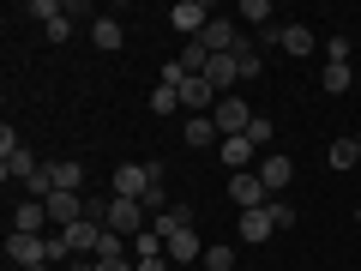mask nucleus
<instances>
[{
	"mask_svg": "<svg viewBox=\"0 0 361 271\" xmlns=\"http://www.w3.org/2000/svg\"><path fill=\"white\" fill-rule=\"evenodd\" d=\"M325 163H331V169H355V163H361V145H355V139H331Z\"/></svg>",
	"mask_w": 361,
	"mask_h": 271,
	"instance_id": "aec40b11",
	"label": "nucleus"
},
{
	"mask_svg": "<svg viewBox=\"0 0 361 271\" xmlns=\"http://www.w3.org/2000/svg\"><path fill=\"white\" fill-rule=\"evenodd\" d=\"M211 121H217V133H223V139H241V133L253 127V109H247L241 97H223V103L211 109Z\"/></svg>",
	"mask_w": 361,
	"mask_h": 271,
	"instance_id": "423d86ee",
	"label": "nucleus"
},
{
	"mask_svg": "<svg viewBox=\"0 0 361 271\" xmlns=\"http://www.w3.org/2000/svg\"><path fill=\"white\" fill-rule=\"evenodd\" d=\"M151 235H163V241H175V235H187L193 229V205H169V211H157L151 223H145Z\"/></svg>",
	"mask_w": 361,
	"mask_h": 271,
	"instance_id": "6e6552de",
	"label": "nucleus"
},
{
	"mask_svg": "<svg viewBox=\"0 0 361 271\" xmlns=\"http://www.w3.org/2000/svg\"><path fill=\"white\" fill-rule=\"evenodd\" d=\"M169 25H175L180 37L193 42V37H205V25H211V6H205V0H175V6H169Z\"/></svg>",
	"mask_w": 361,
	"mask_h": 271,
	"instance_id": "20e7f679",
	"label": "nucleus"
},
{
	"mask_svg": "<svg viewBox=\"0 0 361 271\" xmlns=\"http://www.w3.org/2000/svg\"><path fill=\"white\" fill-rule=\"evenodd\" d=\"M199 253H205V247H199V235H193V229L169 241V259H199Z\"/></svg>",
	"mask_w": 361,
	"mask_h": 271,
	"instance_id": "a878e982",
	"label": "nucleus"
},
{
	"mask_svg": "<svg viewBox=\"0 0 361 271\" xmlns=\"http://www.w3.org/2000/svg\"><path fill=\"white\" fill-rule=\"evenodd\" d=\"M151 109H157V115H175V109H180V90L175 85H157L151 90Z\"/></svg>",
	"mask_w": 361,
	"mask_h": 271,
	"instance_id": "393cba45",
	"label": "nucleus"
},
{
	"mask_svg": "<svg viewBox=\"0 0 361 271\" xmlns=\"http://www.w3.org/2000/svg\"><path fill=\"white\" fill-rule=\"evenodd\" d=\"M37 169H42V163H37V157L25 151V145H13V151L0 157V181H30Z\"/></svg>",
	"mask_w": 361,
	"mask_h": 271,
	"instance_id": "dca6fc26",
	"label": "nucleus"
},
{
	"mask_svg": "<svg viewBox=\"0 0 361 271\" xmlns=\"http://www.w3.org/2000/svg\"><path fill=\"white\" fill-rule=\"evenodd\" d=\"M271 223H277V235H283V229H295V205H283V199H271Z\"/></svg>",
	"mask_w": 361,
	"mask_h": 271,
	"instance_id": "c756f323",
	"label": "nucleus"
},
{
	"mask_svg": "<svg viewBox=\"0 0 361 271\" xmlns=\"http://www.w3.org/2000/svg\"><path fill=\"white\" fill-rule=\"evenodd\" d=\"M13 235H49V205L42 199H18L13 205Z\"/></svg>",
	"mask_w": 361,
	"mask_h": 271,
	"instance_id": "0eeeda50",
	"label": "nucleus"
},
{
	"mask_svg": "<svg viewBox=\"0 0 361 271\" xmlns=\"http://www.w3.org/2000/svg\"><path fill=\"white\" fill-rule=\"evenodd\" d=\"M355 145H361V133H355Z\"/></svg>",
	"mask_w": 361,
	"mask_h": 271,
	"instance_id": "c9c22d12",
	"label": "nucleus"
},
{
	"mask_svg": "<svg viewBox=\"0 0 361 271\" xmlns=\"http://www.w3.org/2000/svg\"><path fill=\"white\" fill-rule=\"evenodd\" d=\"M229 199L241 211H265L271 205V187L259 181V169H241V175H229Z\"/></svg>",
	"mask_w": 361,
	"mask_h": 271,
	"instance_id": "7ed1b4c3",
	"label": "nucleus"
},
{
	"mask_svg": "<svg viewBox=\"0 0 361 271\" xmlns=\"http://www.w3.org/2000/svg\"><path fill=\"white\" fill-rule=\"evenodd\" d=\"M61 235H66L73 253H90V259H97V247H103V223H97V217H78L73 229H61Z\"/></svg>",
	"mask_w": 361,
	"mask_h": 271,
	"instance_id": "9d476101",
	"label": "nucleus"
},
{
	"mask_svg": "<svg viewBox=\"0 0 361 271\" xmlns=\"http://www.w3.org/2000/svg\"><path fill=\"white\" fill-rule=\"evenodd\" d=\"M205 271H235V247H205Z\"/></svg>",
	"mask_w": 361,
	"mask_h": 271,
	"instance_id": "bb28decb",
	"label": "nucleus"
},
{
	"mask_svg": "<svg viewBox=\"0 0 361 271\" xmlns=\"http://www.w3.org/2000/svg\"><path fill=\"white\" fill-rule=\"evenodd\" d=\"M217 103H223V97L205 85V78H187V85H180V109H187V115H211Z\"/></svg>",
	"mask_w": 361,
	"mask_h": 271,
	"instance_id": "f8f14e48",
	"label": "nucleus"
},
{
	"mask_svg": "<svg viewBox=\"0 0 361 271\" xmlns=\"http://www.w3.org/2000/svg\"><path fill=\"white\" fill-rule=\"evenodd\" d=\"M139 271H169V253L163 259H139Z\"/></svg>",
	"mask_w": 361,
	"mask_h": 271,
	"instance_id": "72a5a7b5",
	"label": "nucleus"
},
{
	"mask_svg": "<svg viewBox=\"0 0 361 271\" xmlns=\"http://www.w3.org/2000/svg\"><path fill=\"white\" fill-rule=\"evenodd\" d=\"M277 49H289V54H301V61H307V54H313V30H307V25L277 30Z\"/></svg>",
	"mask_w": 361,
	"mask_h": 271,
	"instance_id": "6ab92c4d",
	"label": "nucleus"
},
{
	"mask_svg": "<svg viewBox=\"0 0 361 271\" xmlns=\"http://www.w3.org/2000/svg\"><path fill=\"white\" fill-rule=\"evenodd\" d=\"M277 235V223H271V211H241V241H271Z\"/></svg>",
	"mask_w": 361,
	"mask_h": 271,
	"instance_id": "a211bd4d",
	"label": "nucleus"
},
{
	"mask_svg": "<svg viewBox=\"0 0 361 271\" xmlns=\"http://www.w3.org/2000/svg\"><path fill=\"white\" fill-rule=\"evenodd\" d=\"M97 259H127V235L103 229V247H97Z\"/></svg>",
	"mask_w": 361,
	"mask_h": 271,
	"instance_id": "c85d7f7f",
	"label": "nucleus"
},
{
	"mask_svg": "<svg viewBox=\"0 0 361 271\" xmlns=\"http://www.w3.org/2000/svg\"><path fill=\"white\" fill-rule=\"evenodd\" d=\"M157 181H163V175H157L151 163H121L109 187H115V199H145V193H151V187H157Z\"/></svg>",
	"mask_w": 361,
	"mask_h": 271,
	"instance_id": "f257e3e1",
	"label": "nucleus"
},
{
	"mask_svg": "<svg viewBox=\"0 0 361 271\" xmlns=\"http://www.w3.org/2000/svg\"><path fill=\"white\" fill-rule=\"evenodd\" d=\"M54 187L61 193H85V163H54Z\"/></svg>",
	"mask_w": 361,
	"mask_h": 271,
	"instance_id": "412c9836",
	"label": "nucleus"
},
{
	"mask_svg": "<svg viewBox=\"0 0 361 271\" xmlns=\"http://www.w3.org/2000/svg\"><path fill=\"white\" fill-rule=\"evenodd\" d=\"M6 259H13L18 271L49 265V235H6Z\"/></svg>",
	"mask_w": 361,
	"mask_h": 271,
	"instance_id": "39448f33",
	"label": "nucleus"
},
{
	"mask_svg": "<svg viewBox=\"0 0 361 271\" xmlns=\"http://www.w3.org/2000/svg\"><path fill=\"white\" fill-rule=\"evenodd\" d=\"M30 18H42V30H49L54 18H61V6H54V0H30Z\"/></svg>",
	"mask_w": 361,
	"mask_h": 271,
	"instance_id": "7c9ffc66",
	"label": "nucleus"
},
{
	"mask_svg": "<svg viewBox=\"0 0 361 271\" xmlns=\"http://www.w3.org/2000/svg\"><path fill=\"white\" fill-rule=\"evenodd\" d=\"M66 37H73V18L61 13V18H54V25H49V42H66Z\"/></svg>",
	"mask_w": 361,
	"mask_h": 271,
	"instance_id": "473e14b6",
	"label": "nucleus"
},
{
	"mask_svg": "<svg viewBox=\"0 0 361 271\" xmlns=\"http://www.w3.org/2000/svg\"><path fill=\"white\" fill-rule=\"evenodd\" d=\"M241 18H247V25H259V30H271L277 6H271V0H241Z\"/></svg>",
	"mask_w": 361,
	"mask_h": 271,
	"instance_id": "4be33fe9",
	"label": "nucleus"
},
{
	"mask_svg": "<svg viewBox=\"0 0 361 271\" xmlns=\"http://www.w3.org/2000/svg\"><path fill=\"white\" fill-rule=\"evenodd\" d=\"M247 139H253V151H265V145L277 139V127H271L265 115H253V127H247Z\"/></svg>",
	"mask_w": 361,
	"mask_h": 271,
	"instance_id": "cd10ccee",
	"label": "nucleus"
},
{
	"mask_svg": "<svg viewBox=\"0 0 361 271\" xmlns=\"http://www.w3.org/2000/svg\"><path fill=\"white\" fill-rule=\"evenodd\" d=\"M349 78H355L349 66H325V73H319V90H325V97H343V90H349Z\"/></svg>",
	"mask_w": 361,
	"mask_h": 271,
	"instance_id": "5701e85b",
	"label": "nucleus"
},
{
	"mask_svg": "<svg viewBox=\"0 0 361 271\" xmlns=\"http://www.w3.org/2000/svg\"><path fill=\"white\" fill-rule=\"evenodd\" d=\"M180 139L193 145V151H211V145H223V133H217V121H211V115H187Z\"/></svg>",
	"mask_w": 361,
	"mask_h": 271,
	"instance_id": "2eb2a0df",
	"label": "nucleus"
},
{
	"mask_svg": "<svg viewBox=\"0 0 361 271\" xmlns=\"http://www.w3.org/2000/svg\"><path fill=\"white\" fill-rule=\"evenodd\" d=\"M90 42L103 54H121L127 49V25H121V18H90Z\"/></svg>",
	"mask_w": 361,
	"mask_h": 271,
	"instance_id": "4468645a",
	"label": "nucleus"
},
{
	"mask_svg": "<svg viewBox=\"0 0 361 271\" xmlns=\"http://www.w3.org/2000/svg\"><path fill=\"white\" fill-rule=\"evenodd\" d=\"M90 271H139V259H90Z\"/></svg>",
	"mask_w": 361,
	"mask_h": 271,
	"instance_id": "2f4dec72",
	"label": "nucleus"
},
{
	"mask_svg": "<svg viewBox=\"0 0 361 271\" xmlns=\"http://www.w3.org/2000/svg\"><path fill=\"white\" fill-rule=\"evenodd\" d=\"M42 205H49V223H54V229H73V223L90 211L85 193H54V199H42Z\"/></svg>",
	"mask_w": 361,
	"mask_h": 271,
	"instance_id": "1a4fd4ad",
	"label": "nucleus"
},
{
	"mask_svg": "<svg viewBox=\"0 0 361 271\" xmlns=\"http://www.w3.org/2000/svg\"><path fill=\"white\" fill-rule=\"evenodd\" d=\"M259 181H265V187H271V199H277V193L289 187V181H295V163H289V157H277V151H271V157H259Z\"/></svg>",
	"mask_w": 361,
	"mask_h": 271,
	"instance_id": "ddd939ff",
	"label": "nucleus"
},
{
	"mask_svg": "<svg viewBox=\"0 0 361 271\" xmlns=\"http://www.w3.org/2000/svg\"><path fill=\"white\" fill-rule=\"evenodd\" d=\"M145 223H151V217H145V205H139V199H115V193H109L103 229H115V235H127V241H133V235H139Z\"/></svg>",
	"mask_w": 361,
	"mask_h": 271,
	"instance_id": "f03ea898",
	"label": "nucleus"
},
{
	"mask_svg": "<svg viewBox=\"0 0 361 271\" xmlns=\"http://www.w3.org/2000/svg\"><path fill=\"white\" fill-rule=\"evenodd\" d=\"M199 42H205L211 54H235V49H241V30H235V18H211Z\"/></svg>",
	"mask_w": 361,
	"mask_h": 271,
	"instance_id": "9b49d317",
	"label": "nucleus"
},
{
	"mask_svg": "<svg viewBox=\"0 0 361 271\" xmlns=\"http://www.w3.org/2000/svg\"><path fill=\"white\" fill-rule=\"evenodd\" d=\"M235 66H241V78H259V73H265V66H259V49H253L247 37H241V49H235Z\"/></svg>",
	"mask_w": 361,
	"mask_h": 271,
	"instance_id": "b1692460",
	"label": "nucleus"
},
{
	"mask_svg": "<svg viewBox=\"0 0 361 271\" xmlns=\"http://www.w3.org/2000/svg\"><path fill=\"white\" fill-rule=\"evenodd\" d=\"M30 271H54V265H30Z\"/></svg>",
	"mask_w": 361,
	"mask_h": 271,
	"instance_id": "f704fd0d",
	"label": "nucleus"
},
{
	"mask_svg": "<svg viewBox=\"0 0 361 271\" xmlns=\"http://www.w3.org/2000/svg\"><path fill=\"white\" fill-rule=\"evenodd\" d=\"M217 157L235 169V175H241V169H253V139H247V133H241V139H223V145H217Z\"/></svg>",
	"mask_w": 361,
	"mask_h": 271,
	"instance_id": "f3484780",
	"label": "nucleus"
}]
</instances>
